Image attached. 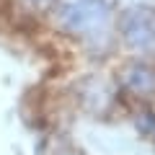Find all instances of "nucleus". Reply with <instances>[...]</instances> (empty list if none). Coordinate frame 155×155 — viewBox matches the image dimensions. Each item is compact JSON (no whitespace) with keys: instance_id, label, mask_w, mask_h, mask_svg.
<instances>
[{"instance_id":"obj_1","label":"nucleus","mask_w":155,"mask_h":155,"mask_svg":"<svg viewBox=\"0 0 155 155\" xmlns=\"http://www.w3.org/2000/svg\"><path fill=\"white\" fill-rule=\"evenodd\" d=\"M111 16L106 0H67L57 5V21L67 34H96Z\"/></svg>"},{"instance_id":"obj_2","label":"nucleus","mask_w":155,"mask_h":155,"mask_svg":"<svg viewBox=\"0 0 155 155\" xmlns=\"http://www.w3.org/2000/svg\"><path fill=\"white\" fill-rule=\"evenodd\" d=\"M116 31L124 39V44L137 52L155 49V31H153V11L145 5H134L119 13Z\"/></svg>"},{"instance_id":"obj_3","label":"nucleus","mask_w":155,"mask_h":155,"mask_svg":"<svg viewBox=\"0 0 155 155\" xmlns=\"http://www.w3.org/2000/svg\"><path fill=\"white\" fill-rule=\"evenodd\" d=\"M122 85L124 91H129L132 96L142 98V96H153L155 93V70L145 62H132L122 70Z\"/></svg>"},{"instance_id":"obj_5","label":"nucleus","mask_w":155,"mask_h":155,"mask_svg":"<svg viewBox=\"0 0 155 155\" xmlns=\"http://www.w3.org/2000/svg\"><path fill=\"white\" fill-rule=\"evenodd\" d=\"M153 31H155V13H153Z\"/></svg>"},{"instance_id":"obj_4","label":"nucleus","mask_w":155,"mask_h":155,"mask_svg":"<svg viewBox=\"0 0 155 155\" xmlns=\"http://www.w3.org/2000/svg\"><path fill=\"white\" fill-rule=\"evenodd\" d=\"M31 11H39V13H44V11H52V8L57 5V0H23Z\"/></svg>"}]
</instances>
